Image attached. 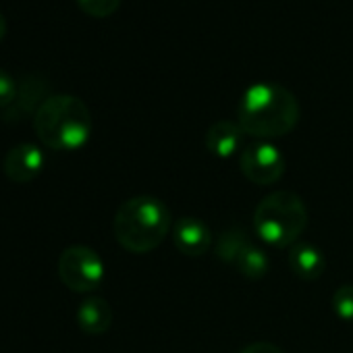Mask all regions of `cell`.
Returning <instances> with one entry per match:
<instances>
[{
    "label": "cell",
    "instance_id": "obj_11",
    "mask_svg": "<svg viewBox=\"0 0 353 353\" xmlns=\"http://www.w3.org/2000/svg\"><path fill=\"white\" fill-rule=\"evenodd\" d=\"M287 262H289L291 272L299 276L301 281H316L326 270V258L322 250L305 241H297L295 245L289 248Z\"/></svg>",
    "mask_w": 353,
    "mask_h": 353
},
{
    "label": "cell",
    "instance_id": "obj_14",
    "mask_svg": "<svg viewBox=\"0 0 353 353\" xmlns=\"http://www.w3.org/2000/svg\"><path fill=\"white\" fill-rule=\"evenodd\" d=\"M250 241H248V237H245V233L237 227H233V229H229V231H225L221 237H219V243H216V256L223 260V262H227V264H233L235 262V258L239 256V252L248 245Z\"/></svg>",
    "mask_w": 353,
    "mask_h": 353
},
{
    "label": "cell",
    "instance_id": "obj_13",
    "mask_svg": "<svg viewBox=\"0 0 353 353\" xmlns=\"http://www.w3.org/2000/svg\"><path fill=\"white\" fill-rule=\"evenodd\" d=\"M231 266H235V270L245 279H262L270 268V258L260 245L248 243Z\"/></svg>",
    "mask_w": 353,
    "mask_h": 353
},
{
    "label": "cell",
    "instance_id": "obj_2",
    "mask_svg": "<svg viewBox=\"0 0 353 353\" xmlns=\"http://www.w3.org/2000/svg\"><path fill=\"white\" fill-rule=\"evenodd\" d=\"M170 231V210L154 196H135L125 200L117 208L112 221L114 239L131 254H148L156 250Z\"/></svg>",
    "mask_w": 353,
    "mask_h": 353
},
{
    "label": "cell",
    "instance_id": "obj_6",
    "mask_svg": "<svg viewBox=\"0 0 353 353\" xmlns=\"http://www.w3.org/2000/svg\"><path fill=\"white\" fill-rule=\"evenodd\" d=\"M239 168L245 179L256 185H272L285 174L287 160L270 141H254L239 152Z\"/></svg>",
    "mask_w": 353,
    "mask_h": 353
},
{
    "label": "cell",
    "instance_id": "obj_16",
    "mask_svg": "<svg viewBox=\"0 0 353 353\" xmlns=\"http://www.w3.org/2000/svg\"><path fill=\"white\" fill-rule=\"evenodd\" d=\"M77 5L81 7V11L90 17L96 19H104L117 13L121 0H77Z\"/></svg>",
    "mask_w": 353,
    "mask_h": 353
},
{
    "label": "cell",
    "instance_id": "obj_19",
    "mask_svg": "<svg viewBox=\"0 0 353 353\" xmlns=\"http://www.w3.org/2000/svg\"><path fill=\"white\" fill-rule=\"evenodd\" d=\"M5 34H7V19H5L3 13H0V40L5 38Z\"/></svg>",
    "mask_w": 353,
    "mask_h": 353
},
{
    "label": "cell",
    "instance_id": "obj_10",
    "mask_svg": "<svg viewBox=\"0 0 353 353\" xmlns=\"http://www.w3.org/2000/svg\"><path fill=\"white\" fill-rule=\"evenodd\" d=\"M245 131L237 121H216L206 131V148L216 158H233L243 143Z\"/></svg>",
    "mask_w": 353,
    "mask_h": 353
},
{
    "label": "cell",
    "instance_id": "obj_1",
    "mask_svg": "<svg viewBox=\"0 0 353 353\" xmlns=\"http://www.w3.org/2000/svg\"><path fill=\"white\" fill-rule=\"evenodd\" d=\"M299 121V102L291 90L279 83L250 85L237 106V123L245 135L270 141L295 129Z\"/></svg>",
    "mask_w": 353,
    "mask_h": 353
},
{
    "label": "cell",
    "instance_id": "obj_17",
    "mask_svg": "<svg viewBox=\"0 0 353 353\" xmlns=\"http://www.w3.org/2000/svg\"><path fill=\"white\" fill-rule=\"evenodd\" d=\"M17 88H19V83L13 79V75L0 69V108H3V110L9 108L15 102Z\"/></svg>",
    "mask_w": 353,
    "mask_h": 353
},
{
    "label": "cell",
    "instance_id": "obj_5",
    "mask_svg": "<svg viewBox=\"0 0 353 353\" xmlns=\"http://www.w3.org/2000/svg\"><path fill=\"white\" fill-rule=\"evenodd\" d=\"M59 276L75 293H92L104 281V262L88 245H71L59 258Z\"/></svg>",
    "mask_w": 353,
    "mask_h": 353
},
{
    "label": "cell",
    "instance_id": "obj_9",
    "mask_svg": "<svg viewBox=\"0 0 353 353\" xmlns=\"http://www.w3.org/2000/svg\"><path fill=\"white\" fill-rule=\"evenodd\" d=\"M50 98V85L40 75H28L17 88L15 102L3 110V119L7 123L23 121L26 117H36L40 106Z\"/></svg>",
    "mask_w": 353,
    "mask_h": 353
},
{
    "label": "cell",
    "instance_id": "obj_12",
    "mask_svg": "<svg viewBox=\"0 0 353 353\" xmlns=\"http://www.w3.org/2000/svg\"><path fill=\"white\" fill-rule=\"evenodd\" d=\"M77 326L92 336L104 334L112 324V307L102 297H85L77 307Z\"/></svg>",
    "mask_w": 353,
    "mask_h": 353
},
{
    "label": "cell",
    "instance_id": "obj_3",
    "mask_svg": "<svg viewBox=\"0 0 353 353\" xmlns=\"http://www.w3.org/2000/svg\"><path fill=\"white\" fill-rule=\"evenodd\" d=\"M92 112L85 102L71 94L50 96L34 117L38 139L54 152H75L92 135Z\"/></svg>",
    "mask_w": 353,
    "mask_h": 353
},
{
    "label": "cell",
    "instance_id": "obj_7",
    "mask_svg": "<svg viewBox=\"0 0 353 353\" xmlns=\"http://www.w3.org/2000/svg\"><path fill=\"white\" fill-rule=\"evenodd\" d=\"M172 243L181 254L190 258H200L210 252L214 237L210 227L198 216H183L172 225Z\"/></svg>",
    "mask_w": 353,
    "mask_h": 353
},
{
    "label": "cell",
    "instance_id": "obj_15",
    "mask_svg": "<svg viewBox=\"0 0 353 353\" xmlns=\"http://www.w3.org/2000/svg\"><path fill=\"white\" fill-rule=\"evenodd\" d=\"M332 312L345 320L353 322V285H341L332 293Z\"/></svg>",
    "mask_w": 353,
    "mask_h": 353
},
{
    "label": "cell",
    "instance_id": "obj_18",
    "mask_svg": "<svg viewBox=\"0 0 353 353\" xmlns=\"http://www.w3.org/2000/svg\"><path fill=\"white\" fill-rule=\"evenodd\" d=\"M239 353H285L281 347H276L274 343H266V341H258L252 345H245Z\"/></svg>",
    "mask_w": 353,
    "mask_h": 353
},
{
    "label": "cell",
    "instance_id": "obj_4",
    "mask_svg": "<svg viewBox=\"0 0 353 353\" xmlns=\"http://www.w3.org/2000/svg\"><path fill=\"white\" fill-rule=\"evenodd\" d=\"M307 227V208L303 200L289 192L276 190L260 200L254 210V231L270 248H291Z\"/></svg>",
    "mask_w": 353,
    "mask_h": 353
},
{
    "label": "cell",
    "instance_id": "obj_8",
    "mask_svg": "<svg viewBox=\"0 0 353 353\" xmlns=\"http://www.w3.org/2000/svg\"><path fill=\"white\" fill-rule=\"evenodd\" d=\"M44 162H46V156L42 148H38L36 143H17L15 148L7 152L3 168L9 181L26 185L42 172Z\"/></svg>",
    "mask_w": 353,
    "mask_h": 353
}]
</instances>
